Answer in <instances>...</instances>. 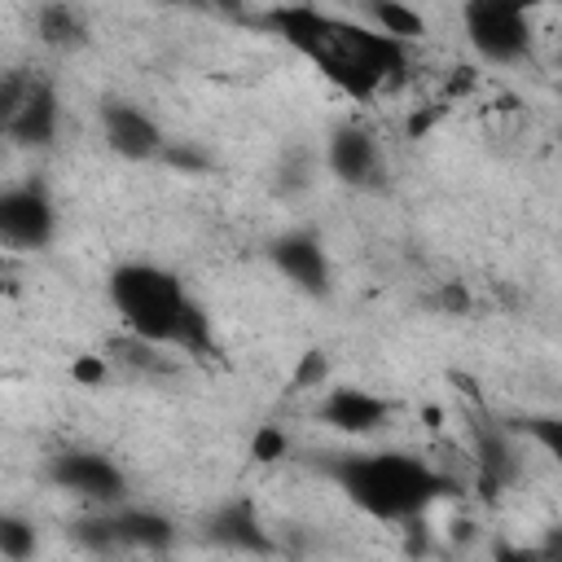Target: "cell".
<instances>
[{
  "mask_svg": "<svg viewBox=\"0 0 562 562\" xmlns=\"http://www.w3.org/2000/svg\"><path fill=\"white\" fill-rule=\"evenodd\" d=\"M263 26L281 35L294 53H303L334 88L356 101L391 88L408 66V44L378 35L364 22H347L316 4H277L263 13Z\"/></svg>",
  "mask_w": 562,
  "mask_h": 562,
  "instance_id": "cell-1",
  "label": "cell"
},
{
  "mask_svg": "<svg viewBox=\"0 0 562 562\" xmlns=\"http://www.w3.org/2000/svg\"><path fill=\"white\" fill-rule=\"evenodd\" d=\"M105 294L127 329V338L162 351H184V356H211L215 351V329L206 307L189 294V285L149 259H127L110 272Z\"/></svg>",
  "mask_w": 562,
  "mask_h": 562,
  "instance_id": "cell-2",
  "label": "cell"
},
{
  "mask_svg": "<svg viewBox=\"0 0 562 562\" xmlns=\"http://www.w3.org/2000/svg\"><path fill=\"white\" fill-rule=\"evenodd\" d=\"M334 487L373 522H417L439 496L452 492V479L413 452H342L325 461Z\"/></svg>",
  "mask_w": 562,
  "mask_h": 562,
  "instance_id": "cell-3",
  "label": "cell"
},
{
  "mask_svg": "<svg viewBox=\"0 0 562 562\" xmlns=\"http://www.w3.org/2000/svg\"><path fill=\"white\" fill-rule=\"evenodd\" d=\"M57 127H61V101L44 75H35V70L0 75V132L13 145L44 149V145H53Z\"/></svg>",
  "mask_w": 562,
  "mask_h": 562,
  "instance_id": "cell-4",
  "label": "cell"
},
{
  "mask_svg": "<svg viewBox=\"0 0 562 562\" xmlns=\"http://www.w3.org/2000/svg\"><path fill=\"white\" fill-rule=\"evenodd\" d=\"M465 44L487 66H518L531 53V18L518 0H470L461 9Z\"/></svg>",
  "mask_w": 562,
  "mask_h": 562,
  "instance_id": "cell-5",
  "label": "cell"
},
{
  "mask_svg": "<svg viewBox=\"0 0 562 562\" xmlns=\"http://www.w3.org/2000/svg\"><path fill=\"white\" fill-rule=\"evenodd\" d=\"M44 479L57 492H66V496H75V501H83L92 509L127 505V474H123V465L114 457H105V452H92V448H61V452H53L48 465H44Z\"/></svg>",
  "mask_w": 562,
  "mask_h": 562,
  "instance_id": "cell-6",
  "label": "cell"
},
{
  "mask_svg": "<svg viewBox=\"0 0 562 562\" xmlns=\"http://www.w3.org/2000/svg\"><path fill=\"white\" fill-rule=\"evenodd\" d=\"M57 237V206L44 184L22 180L0 189V250H44Z\"/></svg>",
  "mask_w": 562,
  "mask_h": 562,
  "instance_id": "cell-7",
  "label": "cell"
},
{
  "mask_svg": "<svg viewBox=\"0 0 562 562\" xmlns=\"http://www.w3.org/2000/svg\"><path fill=\"white\" fill-rule=\"evenodd\" d=\"M206 540L220 544V549H233V553H246V558H272L277 553V536L268 531L263 514L255 509V501L246 496H233L224 505H215L206 514Z\"/></svg>",
  "mask_w": 562,
  "mask_h": 562,
  "instance_id": "cell-8",
  "label": "cell"
},
{
  "mask_svg": "<svg viewBox=\"0 0 562 562\" xmlns=\"http://www.w3.org/2000/svg\"><path fill=\"white\" fill-rule=\"evenodd\" d=\"M325 167L351 189H378L382 184V145L369 127L338 123L325 140Z\"/></svg>",
  "mask_w": 562,
  "mask_h": 562,
  "instance_id": "cell-9",
  "label": "cell"
},
{
  "mask_svg": "<svg viewBox=\"0 0 562 562\" xmlns=\"http://www.w3.org/2000/svg\"><path fill=\"white\" fill-rule=\"evenodd\" d=\"M101 132H105V145L132 162L162 158V149H167L158 119L149 110H140L136 101H105L101 105Z\"/></svg>",
  "mask_w": 562,
  "mask_h": 562,
  "instance_id": "cell-10",
  "label": "cell"
},
{
  "mask_svg": "<svg viewBox=\"0 0 562 562\" xmlns=\"http://www.w3.org/2000/svg\"><path fill=\"white\" fill-rule=\"evenodd\" d=\"M272 263L281 268L285 281H294L303 294H316L325 299L334 290V268H329V255H325V241L307 228H294V233H281L272 246H268Z\"/></svg>",
  "mask_w": 562,
  "mask_h": 562,
  "instance_id": "cell-11",
  "label": "cell"
},
{
  "mask_svg": "<svg viewBox=\"0 0 562 562\" xmlns=\"http://www.w3.org/2000/svg\"><path fill=\"white\" fill-rule=\"evenodd\" d=\"M474 470L492 496L501 487L518 483L522 479V435L501 422H479L474 426Z\"/></svg>",
  "mask_w": 562,
  "mask_h": 562,
  "instance_id": "cell-12",
  "label": "cell"
},
{
  "mask_svg": "<svg viewBox=\"0 0 562 562\" xmlns=\"http://www.w3.org/2000/svg\"><path fill=\"white\" fill-rule=\"evenodd\" d=\"M391 413H395V404L364 386H334L316 404V417L338 435H373L378 426L391 422Z\"/></svg>",
  "mask_w": 562,
  "mask_h": 562,
  "instance_id": "cell-13",
  "label": "cell"
},
{
  "mask_svg": "<svg viewBox=\"0 0 562 562\" xmlns=\"http://www.w3.org/2000/svg\"><path fill=\"white\" fill-rule=\"evenodd\" d=\"M110 518H114V531H119L123 549L162 553V549L176 544V522L154 505H114Z\"/></svg>",
  "mask_w": 562,
  "mask_h": 562,
  "instance_id": "cell-14",
  "label": "cell"
},
{
  "mask_svg": "<svg viewBox=\"0 0 562 562\" xmlns=\"http://www.w3.org/2000/svg\"><path fill=\"white\" fill-rule=\"evenodd\" d=\"M35 35H40V44L53 48V53H75V48L88 44V22H83V13L70 9V4H44V9L35 13Z\"/></svg>",
  "mask_w": 562,
  "mask_h": 562,
  "instance_id": "cell-15",
  "label": "cell"
},
{
  "mask_svg": "<svg viewBox=\"0 0 562 562\" xmlns=\"http://www.w3.org/2000/svg\"><path fill=\"white\" fill-rule=\"evenodd\" d=\"M360 13L369 18V26H373L378 35H386V40H395V44H413V40L426 35V18H422L413 4H400V0H369Z\"/></svg>",
  "mask_w": 562,
  "mask_h": 562,
  "instance_id": "cell-16",
  "label": "cell"
},
{
  "mask_svg": "<svg viewBox=\"0 0 562 562\" xmlns=\"http://www.w3.org/2000/svg\"><path fill=\"white\" fill-rule=\"evenodd\" d=\"M40 549L35 522L22 514H0V562H31Z\"/></svg>",
  "mask_w": 562,
  "mask_h": 562,
  "instance_id": "cell-17",
  "label": "cell"
},
{
  "mask_svg": "<svg viewBox=\"0 0 562 562\" xmlns=\"http://www.w3.org/2000/svg\"><path fill=\"white\" fill-rule=\"evenodd\" d=\"M70 536H75V544H79V549H88V553H119V549H123V544H119V531H114L110 509L83 514V518L70 527Z\"/></svg>",
  "mask_w": 562,
  "mask_h": 562,
  "instance_id": "cell-18",
  "label": "cell"
},
{
  "mask_svg": "<svg viewBox=\"0 0 562 562\" xmlns=\"http://www.w3.org/2000/svg\"><path fill=\"white\" fill-rule=\"evenodd\" d=\"M514 430L527 435L531 443H540L544 457H562V417H553V413H531V417H522Z\"/></svg>",
  "mask_w": 562,
  "mask_h": 562,
  "instance_id": "cell-19",
  "label": "cell"
},
{
  "mask_svg": "<svg viewBox=\"0 0 562 562\" xmlns=\"http://www.w3.org/2000/svg\"><path fill=\"white\" fill-rule=\"evenodd\" d=\"M492 562H558V536H549L544 544H509V540H496Z\"/></svg>",
  "mask_w": 562,
  "mask_h": 562,
  "instance_id": "cell-20",
  "label": "cell"
},
{
  "mask_svg": "<svg viewBox=\"0 0 562 562\" xmlns=\"http://www.w3.org/2000/svg\"><path fill=\"white\" fill-rule=\"evenodd\" d=\"M285 448H290V439H285L281 426H259V430L250 435V457L263 461V465H268V461H281Z\"/></svg>",
  "mask_w": 562,
  "mask_h": 562,
  "instance_id": "cell-21",
  "label": "cell"
},
{
  "mask_svg": "<svg viewBox=\"0 0 562 562\" xmlns=\"http://www.w3.org/2000/svg\"><path fill=\"white\" fill-rule=\"evenodd\" d=\"M162 158H167L171 167H180V171H211V154H202V149H193V145H171V140H167Z\"/></svg>",
  "mask_w": 562,
  "mask_h": 562,
  "instance_id": "cell-22",
  "label": "cell"
},
{
  "mask_svg": "<svg viewBox=\"0 0 562 562\" xmlns=\"http://www.w3.org/2000/svg\"><path fill=\"white\" fill-rule=\"evenodd\" d=\"M325 373H329L325 351H303V360H299V369H294V386H321Z\"/></svg>",
  "mask_w": 562,
  "mask_h": 562,
  "instance_id": "cell-23",
  "label": "cell"
},
{
  "mask_svg": "<svg viewBox=\"0 0 562 562\" xmlns=\"http://www.w3.org/2000/svg\"><path fill=\"white\" fill-rule=\"evenodd\" d=\"M70 378L79 386H101L105 382V356H75L70 360Z\"/></svg>",
  "mask_w": 562,
  "mask_h": 562,
  "instance_id": "cell-24",
  "label": "cell"
},
{
  "mask_svg": "<svg viewBox=\"0 0 562 562\" xmlns=\"http://www.w3.org/2000/svg\"><path fill=\"white\" fill-rule=\"evenodd\" d=\"M312 176V158L307 154H294L290 162H281V189H303Z\"/></svg>",
  "mask_w": 562,
  "mask_h": 562,
  "instance_id": "cell-25",
  "label": "cell"
},
{
  "mask_svg": "<svg viewBox=\"0 0 562 562\" xmlns=\"http://www.w3.org/2000/svg\"><path fill=\"white\" fill-rule=\"evenodd\" d=\"M443 307H448V312H465V307H470V294H465L461 285H443Z\"/></svg>",
  "mask_w": 562,
  "mask_h": 562,
  "instance_id": "cell-26",
  "label": "cell"
}]
</instances>
